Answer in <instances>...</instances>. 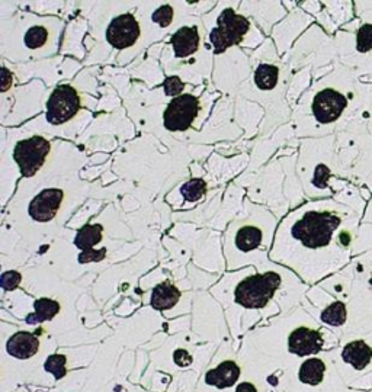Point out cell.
Masks as SVG:
<instances>
[{
  "mask_svg": "<svg viewBox=\"0 0 372 392\" xmlns=\"http://www.w3.org/2000/svg\"><path fill=\"white\" fill-rule=\"evenodd\" d=\"M342 222L344 217L332 202L310 204L294 211L279 224L269 259L299 272L311 263V256L317 265V256L349 246L352 235L348 230H339Z\"/></svg>",
  "mask_w": 372,
  "mask_h": 392,
  "instance_id": "cell-1",
  "label": "cell"
},
{
  "mask_svg": "<svg viewBox=\"0 0 372 392\" xmlns=\"http://www.w3.org/2000/svg\"><path fill=\"white\" fill-rule=\"evenodd\" d=\"M10 26L2 25V53L13 62L53 55L63 33L60 18L17 13Z\"/></svg>",
  "mask_w": 372,
  "mask_h": 392,
  "instance_id": "cell-2",
  "label": "cell"
},
{
  "mask_svg": "<svg viewBox=\"0 0 372 392\" xmlns=\"http://www.w3.org/2000/svg\"><path fill=\"white\" fill-rule=\"evenodd\" d=\"M269 233L266 224L256 221L255 217L233 221L226 237L229 267H236L240 260V256L263 253L267 247V241H269Z\"/></svg>",
  "mask_w": 372,
  "mask_h": 392,
  "instance_id": "cell-3",
  "label": "cell"
},
{
  "mask_svg": "<svg viewBox=\"0 0 372 392\" xmlns=\"http://www.w3.org/2000/svg\"><path fill=\"white\" fill-rule=\"evenodd\" d=\"M281 286L276 272H263L245 278L234 291V301L245 308H263Z\"/></svg>",
  "mask_w": 372,
  "mask_h": 392,
  "instance_id": "cell-4",
  "label": "cell"
},
{
  "mask_svg": "<svg viewBox=\"0 0 372 392\" xmlns=\"http://www.w3.org/2000/svg\"><path fill=\"white\" fill-rule=\"evenodd\" d=\"M249 31L250 22L245 17L236 13L231 8L222 10L217 19V25L210 33V41L215 55L227 51L233 45L243 42Z\"/></svg>",
  "mask_w": 372,
  "mask_h": 392,
  "instance_id": "cell-5",
  "label": "cell"
},
{
  "mask_svg": "<svg viewBox=\"0 0 372 392\" xmlns=\"http://www.w3.org/2000/svg\"><path fill=\"white\" fill-rule=\"evenodd\" d=\"M50 154L51 143L41 135H34L15 145L13 160L25 177H33L44 168Z\"/></svg>",
  "mask_w": 372,
  "mask_h": 392,
  "instance_id": "cell-6",
  "label": "cell"
},
{
  "mask_svg": "<svg viewBox=\"0 0 372 392\" xmlns=\"http://www.w3.org/2000/svg\"><path fill=\"white\" fill-rule=\"evenodd\" d=\"M82 98L71 84H62L53 90L47 100V123L58 127L71 121L80 111Z\"/></svg>",
  "mask_w": 372,
  "mask_h": 392,
  "instance_id": "cell-7",
  "label": "cell"
},
{
  "mask_svg": "<svg viewBox=\"0 0 372 392\" xmlns=\"http://www.w3.org/2000/svg\"><path fill=\"white\" fill-rule=\"evenodd\" d=\"M201 111V102L197 96L185 93L172 99L163 114V124L169 131L182 132L195 123Z\"/></svg>",
  "mask_w": 372,
  "mask_h": 392,
  "instance_id": "cell-8",
  "label": "cell"
},
{
  "mask_svg": "<svg viewBox=\"0 0 372 392\" xmlns=\"http://www.w3.org/2000/svg\"><path fill=\"white\" fill-rule=\"evenodd\" d=\"M339 357L344 366L355 375V378H364L372 372V335L366 339L349 340L342 346Z\"/></svg>",
  "mask_w": 372,
  "mask_h": 392,
  "instance_id": "cell-9",
  "label": "cell"
},
{
  "mask_svg": "<svg viewBox=\"0 0 372 392\" xmlns=\"http://www.w3.org/2000/svg\"><path fill=\"white\" fill-rule=\"evenodd\" d=\"M141 37V25L132 13H121L115 17L105 33V38L111 47L125 50L137 44Z\"/></svg>",
  "mask_w": 372,
  "mask_h": 392,
  "instance_id": "cell-10",
  "label": "cell"
},
{
  "mask_svg": "<svg viewBox=\"0 0 372 392\" xmlns=\"http://www.w3.org/2000/svg\"><path fill=\"white\" fill-rule=\"evenodd\" d=\"M66 193L60 188H46L37 193L28 205V215L33 221L46 224L54 220L64 204Z\"/></svg>",
  "mask_w": 372,
  "mask_h": 392,
  "instance_id": "cell-11",
  "label": "cell"
},
{
  "mask_svg": "<svg viewBox=\"0 0 372 392\" xmlns=\"http://www.w3.org/2000/svg\"><path fill=\"white\" fill-rule=\"evenodd\" d=\"M348 107V99L335 89H323L311 103V112L320 124H332L340 118Z\"/></svg>",
  "mask_w": 372,
  "mask_h": 392,
  "instance_id": "cell-12",
  "label": "cell"
},
{
  "mask_svg": "<svg viewBox=\"0 0 372 392\" xmlns=\"http://www.w3.org/2000/svg\"><path fill=\"white\" fill-rule=\"evenodd\" d=\"M324 346V339L320 330H315L310 327H299L288 337V350L290 353L305 357L315 356L321 352Z\"/></svg>",
  "mask_w": 372,
  "mask_h": 392,
  "instance_id": "cell-13",
  "label": "cell"
},
{
  "mask_svg": "<svg viewBox=\"0 0 372 392\" xmlns=\"http://www.w3.org/2000/svg\"><path fill=\"white\" fill-rule=\"evenodd\" d=\"M173 54L177 60H186L201 47V31L198 26H182L170 38Z\"/></svg>",
  "mask_w": 372,
  "mask_h": 392,
  "instance_id": "cell-14",
  "label": "cell"
},
{
  "mask_svg": "<svg viewBox=\"0 0 372 392\" xmlns=\"http://www.w3.org/2000/svg\"><path fill=\"white\" fill-rule=\"evenodd\" d=\"M6 350L12 357L21 360L33 357L39 350V339L29 331H18L8 340Z\"/></svg>",
  "mask_w": 372,
  "mask_h": 392,
  "instance_id": "cell-15",
  "label": "cell"
},
{
  "mask_svg": "<svg viewBox=\"0 0 372 392\" xmlns=\"http://www.w3.org/2000/svg\"><path fill=\"white\" fill-rule=\"evenodd\" d=\"M240 378V368L233 360H226L217 368L208 371L205 375V382L208 385L217 386L220 389L233 386Z\"/></svg>",
  "mask_w": 372,
  "mask_h": 392,
  "instance_id": "cell-16",
  "label": "cell"
},
{
  "mask_svg": "<svg viewBox=\"0 0 372 392\" xmlns=\"http://www.w3.org/2000/svg\"><path fill=\"white\" fill-rule=\"evenodd\" d=\"M181 299V291L169 280L159 283L152 292L150 305L156 311H166L173 308Z\"/></svg>",
  "mask_w": 372,
  "mask_h": 392,
  "instance_id": "cell-17",
  "label": "cell"
},
{
  "mask_svg": "<svg viewBox=\"0 0 372 392\" xmlns=\"http://www.w3.org/2000/svg\"><path fill=\"white\" fill-rule=\"evenodd\" d=\"M327 366L326 362L320 357H308L304 360L300 371H299V380L300 382L310 385V386H319L324 381Z\"/></svg>",
  "mask_w": 372,
  "mask_h": 392,
  "instance_id": "cell-18",
  "label": "cell"
},
{
  "mask_svg": "<svg viewBox=\"0 0 372 392\" xmlns=\"http://www.w3.org/2000/svg\"><path fill=\"white\" fill-rule=\"evenodd\" d=\"M103 237V227L99 224H86L74 238V244L82 251V254L94 253Z\"/></svg>",
  "mask_w": 372,
  "mask_h": 392,
  "instance_id": "cell-19",
  "label": "cell"
},
{
  "mask_svg": "<svg viewBox=\"0 0 372 392\" xmlns=\"http://www.w3.org/2000/svg\"><path fill=\"white\" fill-rule=\"evenodd\" d=\"M60 304L50 298H39L34 303V312L26 317L28 324H39L44 321H51L60 312Z\"/></svg>",
  "mask_w": 372,
  "mask_h": 392,
  "instance_id": "cell-20",
  "label": "cell"
},
{
  "mask_svg": "<svg viewBox=\"0 0 372 392\" xmlns=\"http://www.w3.org/2000/svg\"><path fill=\"white\" fill-rule=\"evenodd\" d=\"M279 74H281V70H279L278 66L260 64L255 71L253 80H255V84L259 90L267 92V90H272L278 86Z\"/></svg>",
  "mask_w": 372,
  "mask_h": 392,
  "instance_id": "cell-21",
  "label": "cell"
},
{
  "mask_svg": "<svg viewBox=\"0 0 372 392\" xmlns=\"http://www.w3.org/2000/svg\"><path fill=\"white\" fill-rule=\"evenodd\" d=\"M320 320L330 326V327H342L345 326L348 321V307L342 301H335L329 307H326L321 314Z\"/></svg>",
  "mask_w": 372,
  "mask_h": 392,
  "instance_id": "cell-22",
  "label": "cell"
},
{
  "mask_svg": "<svg viewBox=\"0 0 372 392\" xmlns=\"http://www.w3.org/2000/svg\"><path fill=\"white\" fill-rule=\"evenodd\" d=\"M181 193L184 195V198L188 202L201 201L205 196V193H206L205 180H202V179H192V180H189V182H186L182 186Z\"/></svg>",
  "mask_w": 372,
  "mask_h": 392,
  "instance_id": "cell-23",
  "label": "cell"
},
{
  "mask_svg": "<svg viewBox=\"0 0 372 392\" xmlns=\"http://www.w3.org/2000/svg\"><path fill=\"white\" fill-rule=\"evenodd\" d=\"M66 362L67 357L64 355H51L47 357L46 364H44V369L48 373H53L54 378L58 381L66 376L67 369H66Z\"/></svg>",
  "mask_w": 372,
  "mask_h": 392,
  "instance_id": "cell-24",
  "label": "cell"
},
{
  "mask_svg": "<svg viewBox=\"0 0 372 392\" xmlns=\"http://www.w3.org/2000/svg\"><path fill=\"white\" fill-rule=\"evenodd\" d=\"M152 21L160 28H169L175 21V8L170 3L160 5L152 15Z\"/></svg>",
  "mask_w": 372,
  "mask_h": 392,
  "instance_id": "cell-25",
  "label": "cell"
},
{
  "mask_svg": "<svg viewBox=\"0 0 372 392\" xmlns=\"http://www.w3.org/2000/svg\"><path fill=\"white\" fill-rule=\"evenodd\" d=\"M356 48L361 53H366L372 50V25H362L356 37Z\"/></svg>",
  "mask_w": 372,
  "mask_h": 392,
  "instance_id": "cell-26",
  "label": "cell"
},
{
  "mask_svg": "<svg viewBox=\"0 0 372 392\" xmlns=\"http://www.w3.org/2000/svg\"><path fill=\"white\" fill-rule=\"evenodd\" d=\"M163 89H165V93L168 96H172L173 99L184 95V89H185V83L177 78V76H170L168 78L165 82H163Z\"/></svg>",
  "mask_w": 372,
  "mask_h": 392,
  "instance_id": "cell-27",
  "label": "cell"
},
{
  "mask_svg": "<svg viewBox=\"0 0 372 392\" xmlns=\"http://www.w3.org/2000/svg\"><path fill=\"white\" fill-rule=\"evenodd\" d=\"M21 282H22V275L17 272V270H8V272H5L2 278H0V285H2V288L5 291L17 289Z\"/></svg>",
  "mask_w": 372,
  "mask_h": 392,
  "instance_id": "cell-28",
  "label": "cell"
},
{
  "mask_svg": "<svg viewBox=\"0 0 372 392\" xmlns=\"http://www.w3.org/2000/svg\"><path fill=\"white\" fill-rule=\"evenodd\" d=\"M107 258V249L103 247L100 250H95L94 253H89V254H79V262L82 265L85 263H91V262H100Z\"/></svg>",
  "mask_w": 372,
  "mask_h": 392,
  "instance_id": "cell-29",
  "label": "cell"
},
{
  "mask_svg": "<svg viewBox=\"0 0 372 392\" xmlns=\"http://www.w3.org/2000/svg\"><path fill=\"white\" fill-rule=\"evenodd\" d=\"M329 177H330V170L321 164L316 169V175H315V180H312V184L319 188H324Z\"/></svg>",
  "mask_w": 372,
  "mask_h": 392,
  "instance_id": "cell-30",
  "label": "cell"
},
{
  "mask_svg": "<svg viewBox=\"0 0 372 392\" xmlns=\"http://www.w3.org/2000/svg\"><path fill=\"white\" fill-rule=\"evenodd\" d=\"M173 360H175V364L177 366H181V368H186L192 364V356L184 350V349H177L175 353H173Z\"/></svg>",
  "mask_w": 372,
  "mask_h": 392,
  "instance_id": "cell-31",
  "label": "cell"
},
{
  "mask_svg": "<svg viewBox=\"0 0 372 392\" xmlns=\"http://www.w3.org/2000/svg\"><path fill=\"white\" fill-rule=\"evenodd\" d=\"M352 385L356 386L358 389H361V391L372 392V372L368 373L366 376H364V378L358 380V382H355V384H352Z\"/></svg>",
  "mask_w": 372,
  "mask_h": 392,
  "instance_id": "cell-32",
  "label": "cell"
},
{
  "mask_svg": "<svg viewBox=\"0 0 372 392\" xmlns=\"http://www.w3.org/2000/svg\"><path fill=\"white\" fill-rule=\"evenodd\" d=\"M12 79H13L12 71H10L8 67H3V69H2V92H3V93H6L8 90L10 89V86H12Z\"/></svg>",
  "mask_w": 372,
  "mask_h": 392,
  "instance_id": "cell-33",
  "label": "cell"
},
{
  "mask_svg": "<svg viewBox=\"0 0 372 392\" xmlns=\"http://www.w3.org/2000/svg\"><path fill=\"white\" fill-rule=\"evenodd\" d=\"M236 392H258V389L250 382H242L239 386L236 388Z\"/></svg>",
  "mask_w": 372,
  "mask_h": 392,
  "instance_id": "cell-34",
  "label": "cell"
}]
</instances>
